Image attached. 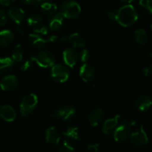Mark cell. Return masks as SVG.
<instances>
[{"instance_id": "6da1fadb", "label": "cell", "mask_w": 152, "mask_h": 152, "mask_svg": "<svg viewBox=\"0 0 152 152\" xmlns=\"http://www.w3.org/2000/svg\"><path fill=\"white\" fill-rule=\"evenodd\" d=\"M138 19L137 11L132 4H126L117 11L116 22L123 27L133 25Z\"/></svg>"}, {"instance_id": "7a4b0ae2", "label": "cell", "mask_w": 152, "mask_h": 152, "mask_svg": "<svg viewBox=\"0 0 152 152\" xmlns=\"http://www.w3.org/2000/svg\"><path fill=\"white\" fill-rule=\"evenodd\" d=\"M38 96L36 94L30 93L22 99L19 105L20 113L23 117L29 116L36 109L38 104Z\"/></svg>"}, {"instance_id": "3957f363", "label": "cell", "mask_w": 152, "mask_h": 152, "mask_svg": "<svg viewBox=\"0 0 152 152\" xmlns=\"http://www.w3.org/2000/svg\"><path fill=\"white\" fill-rule=\"evenodd\" d=\"M60 13L67 19H75L81 13V7L77 1L66 0L61 4Z\"/></svg>"}, {"instance_id": "277c9868", "label": "cell", "mask_w": 152, "mask_h": 152, "mask_svg": "<svg viewBox=\"0 0 152 152\" xmlns=\"http://www.w3.org/2000/svg\"><path fill=\"white\" fill-rule=\"evenodd\" d=\"M50 76L57 83H65L68 80L70 76L68 67L62 63H55L51 67Z\"/></svg>"}, {"instance_id": "5b68a950", "label": "cell", "mask_w": 152, "mask_h": 152, "mask_svg": "<svg viewBox=\"0 0 152 152\" xmlns=\"http://www.w3.org/2000/svg\"><path fill=\"white\" fill-rule=\"evenodd\" d=\"M34 58L36 63L42 68L52 67L56 63V58L54 55L51 52H48V51L41 52Z\"/></svg>"}, {"instance_id": "8992f818", "label": "cell", "mask_w": 152, "mask_h": 152, "mask_svg": "<svg viewBox=\"0 0 152 152\" xmlns=\"http://www.w3.org/2000/svg\"><path fill=\"white\" fill-rule=\"evenodd\" d=\"M129 137L132 144L137 147L145 145L148 142V134L145 132L142 125H141L137 130L131 133Z\"/></svg>"}, {"instance_id": "52a82bcc", "label": "cell", "mask_w": 152, "mask_h": 152, "mask_svg": "<svg viewBox=\"0 0 152 152\" xmlns=\"http://www.w3.org/2000/svg\"><path fill=\"white\" fill-rule=\"evenodd\" d=\"M77 114V110L73 106H65L53 110L50 116L53 118L62 119L64 121L71 120Z\"/></svg>"}, {"instance_id": "ba28073f", "label": "cell", "mask_w": 152, "mask_h": 152, "mask_svg": "<svg viewBox=\"0 0 152 152\" xmlns=\"http://www.w3.org/2000/svg\"><path fill=\"white\" fill-rule=\"evenodd\" d=\"M19 84V80L14 75H8L4 76L0 80V87L2 90L10 92L16 89Z\"/></svg>"}, {"instance_id": "9c48e42d", "label": "cell", "mask_w": 152, "mask_h": 152, "mask_svg": "<svg viewBox=\"0 0 152 152\" xmlns=\"http://www.w3.org/2000/svg\"><path fill=\"white\" fill-rule=\"evenodd\" d=\"M62 58L65 66L74 68L78 61V54L74 48H68L62 52Z\"/></svg>"}, {"instance_id": "30bf717a", "label": "cell", "mask_w": 152, "mask_h": 152, "mask_svg": "<svg viewBox=\"0 0 152 152\" xmlns=\"http://www.w3.org/2000/svg\"><path fill=\"white\" fill-rule=\"evenodd\" d=\"M131 134V128L123 123L119 124L113 132V137L116 142L126 141Z\"/></svg>"}, {"instance_id": "8fae6325", "label": "cell", "mask_w": 152, "mask_h": 152, "mask_svg": "<svg viewBox=\"0 0 152 152\" xmlns=\"http://www.w3.org/2000/svg\"><path fill=\"white\" fill-rule=\"evenodd\" d=\"M79 75L82 80L85 82H90L94 78L95 69L91 64L84 63L81 66L79 71Z\"/></svg>"}, {"instance_id": "7c38bea8", "label": "cell", "mask_w": 152, "mask_h": 152, "mask_svg": "<svg viewBox=\"0 0 152 152\" xmlns=\"http://www.w3.org/2000/svg\"><path fill=\"white\" fill-rule=\"evenodd\" d=\"M120 119V115H115L114 117L107 119L104 122L103 125H102V133H103L104 134H105V135H109L111 133L114 132V130L116 129V128L118 126Z\"/></svg>"}, {"instance_id": "4fadbf2b", "label": "cell", "mask_w": 152, "mask_h": 152, "mask_svg": "<svg viewBox=\"0 0 152 152\" xmlns=\"http://www.w3.org/2000/svg\"><path fill=\"white\" fill-rule=\"evenodd\" d=\"M0 116L3 120L7 122H12L16 119V113L12 106L5 104L0 108Z\"/></svg>"}, {"instance_id": "5bb4252c", "label": "cell", "mask_w": 152, "mask_h": 152, "mask_svg": "<svg viewBox=\"0 0 152 152\" xmlns=\"http://www.w3.org/2000/svg\"><path fill=\"white\" fill-rule=\"evenodd\" d=\"M61 41H68L72 44L74 48L84 47L86 46V40L79 33H73L70 34L68 37H62Z\"/></svg>"}, {"instance_id": "9a60e30c", "label": "cell", "mask_w": 152, "mask_h": 152, "mask_svg": "<svg viewBox=\"0 0 152 152\" xmlns=\"http://www.w3.org/2000/svg\"><path fill=\"white\" fill-rule=\"evenodd\" d=\"M151 106V98L146 95H139L135 100V107L140 111H146Z\"/></svg>"}, {"instance_id": "2e32d148", "label": "cell", "mask_w": 152, "mask_h": 152, "mask_svg": "<svg viewBox=\"0 0 152 152\" xmlns=\"http://www.w3.org/2000/svg\"><path fill=\"white\" fill-rule=\"evenodd\" d=\"M64 19L65 17L60 12L50 16L48 21L49 29L51 31H56L60 29L63 25Z\"/></svg>"}, {"instance_id": "e0dca14e", "label": "cell", "mask_w": 152, "mask_h": 152, "mask_svg": "<svg viewBox=\"0 0 152 152\" xmlns=\"http://www.w3.org/2000/svg\"><path fill=\"white\" fill-rule=\"evenodd\" d=\"M104 116V111L102 108H96L88 115V122L91 126L96 127L99 125Z\"/></svg>"}, {"instance_id": "ac0fdd59", "label": "cell", "mask_w": 152, "mask_h": 152, "mask_svg": "<svg viewBox=\"0 0 152 152\" xmlns=\"http://www.w3.org/2000/svg\"><path fill=\"white\" fill-rule=\"evenodd\" d=\"M45 140L49 144H58L60 141V135L57 128L53 126L48 128L45 133Z\"/></svg>"}, {"instance_id": "d6986e66", "label": "cell", "mask_w": 152, "mask_h": 152, "mask_svg": "<svg viewBox=\"0 0 152 152\" xmlns=\"http://www.w3.org/2000/svg\"><path fill=\"white\" fill-rule=\"evenodd\" d=\"M8 15L12 20L17 25L22 22L25 18V11L19 7H13L9 10Z\"/></svg>"}, {"instance_id": "ffe728a7", "label": "cell", "mask_w": 152, "mask_h": 152, "mask_svg": "<svg viewBox=\"0 0 152 152\" xmlns=\"http://www.w3.org/2000/svg\"><path fill=\"white\" fill-rule=\"evenodd\" d=\"M28 40H29L31 44L36 49H42L49 43L48 39H45L41 35L37 34H30L28 35Z\"/></svg>"}, {"instance_id": "44dd1931", "label": "cell", "mask_w": 152, "mask_h": 152, "mask_svg": "<svg viewBox=\"0 0 152 152\" xmlns=\"http://www.w3.org/2000/svg\"><path fill=\"white\" fill-rule=\"evenodd\" d=\"M14 40V34L10 30H2L0 31V46H8Z\"/></svg>"}, {"instance_id": "7402d4cb", "label": "cell", "mask_w": 152, "mask_h": 152, "mask_svg": "<svg viewBox=\"0 0 152 152\" xmlns=\"http://www.w3.org/2000/svg\"><path fill=\"white\" fill-rule=\"evenodd\" d=\"M62 134L67 138L72 139L79 140L81 139L80 130L76 126H68L65 128V130L62 132Z\"/></svg>"}, {"instance_id": "603a6c76", "label": "cell", "mask_w": 152, "mask_h": 152, "mask_svg": "<svg viewBox=\"0 0 152 152\" xmlns=\"http://www.w3.org/2000/svg\"><path fill=\"white\" fill-rule=\"evenodd\" d=\"M13 61L9 57L0 58V73H5L10 71L13 67Z\"/></svg>"}, {"instance_id": "cb8c5ba5", "label": "cell", "mask_w": 152, "mask_h": 152, "mask_svg": "<svg viewBox=\"0 0 152 152\" xmlns=\"http://www.w3.org/2000/svg\"><path fill=\"white\" fill-rule=\"evenodd\" d=\"M134 37L136 41L140 45H145L148 42V33L142 28H139L134 32Z\"/></svg>"}, {"instance_id": "d4e9b609", "label": "cell", "mask_w": 152, "mask_h": 152, "mask_svg": "<svg viewBox=\"0 0 152 152\" xmlns=\"http://www.w3.org/2000/svg\"><path fill=\"white\" fill-rule=\"evenodd\" d=\"M139 10L144 15L152 14V0H140Z\"/></svg>"}, {"instance_id": "484cf974", "label": "cell", "mask_w": 152, "mask_h": 152, "mask_svg": "<svg viewBox=\"0 0 152 152\" xmlns=\"http://www.w3.org/2000/svg\"><path fill=\"white\" fill-rule=\"evenodd\" d=\"M41 9L45 14L52 16V15L56 13V10H57V6L55 3L45 1V2L42 4Z\"/></svg>"}, {"instance_id": "4316f807", "label": "cell", "mask_w": 152, "mask_h": 152, "mask_svg": "<svg viewBox=\"0 0 152 152\" xmlns=\"http://www.w3.org/2000/svg\"><path fill=\"white\" fill-rule=\"evenodd\" d=\"M23 54H24V49L23 47L21 44H17L15 46L14 49H13V52H12V60L13 62L19 63L22 61L23 58Z\"/></svg>"}, {"instance_id": "83f0119b", "label": "cell", "mask_w": 152, "mask_h": 152, "mask_svg": "<svg viewBox=\"0 0 152 152\" xmlns=\"http://www.w3.org/2000/svg\"><path fill=\"white\" fill-rule=\"evenodd\" d=\"M43 17L41 14L38 13H34L30 15L28 18H27V23L29 26H36V25H39L42 21Z\"/></svg>"}, {"instance_id": "f1b7e54d", "label": "cell", "mask_w": 152, "mask_h": 152, "mask_svg": "<svg viewBox=\"0 0 152 152\" xmlns=\"http://www.w3.org/2000/svg\"><path fill=\"white\" fill-rule=\"evenodd\" d=\"M59 151L60 152H76L75 149L73 147L72 145L68 141L64 140L59 147Z\"/></svg>"}, {"instance_id": "f546056e", "label": "cell", "mask_w": 152, "mask_h": 152, "mask_svg": "<svg viewBox=\"0 0 152 152\" xmlns=\"http://www.w3.org/2000/svg\"><path fill=\"white\" fill-rule=\"evenodd\" d=\"M34 31L35 34H39V35H46L48 32V28L45 25L40 23L34 27Z\"/></svg>"}, {"instance_id": "4dcf8cb0", "label": "cell", "mask_w": 152, "mask_h": 152, "mask_svg": "<svg viewBox=\"0 0 152 152\" xmlns=\"http://www.w3.org/2000/svg\"><path fill=\"white\" fill-rule=\"evenodd\" d=\"M35 63L34 61V57H30L28 60L25 61V62L22 63V65L21 66V70L22 71H27V70H29L32 67L33 64Z\"/></svg>"}, {"instance_id": "1f68e13d", "label": "cell", "mask_w": 152, "mask_h": 152, "mask_svg": "<svg viewBox=\"0 0 152 152\" xmlns=\"http://www.w3.org/2000/svg\"><path fill=\"white\" fill-rule=\"evenodd\" d=\"M91 58V52L88 49H83L80 55V59L82 62L86 63Z\"/></svg>"}, {"instance_id": "d6a6232c", "label": "cell", "mask_w": 152, "mask_h": 152, "mask_svg": "<svg viewBox=\"0 0 152 152\" xmlns=\"http://www.w3.org/2000/svg\"><path fill=\"white\" fill-rule=\"evenodd\" d=\"M88 152H100L101 148L98 143H91L89 144L87 147Z\"/></svg>"}, {"instance_id": "836d02e7", "label": "cell", "mask_w": 152, "mask_h": 152, "mask_svg": "<svg viewBox=\"0 0 152 152\" xmlns=\"http://www.w3.org/2000/svg\"><path fill=\"white\" fill-rule=\"evenodd\" d=\"M121 123L125 124V125L129 126L130 128H132V127L135 126V125H136V121L134 119H132V118H125V119H122Z\"/></svg>"}, {"instance_id": "e575fe53", "label": "cell", "mask_w": 152, "mask_h": 152, "mask_svg": "<svg viewBox=\"0 0 152 152\" xmlns=\"http://www.w3.org/2000/svg\"><path fill=\"white\" fill-rule=\"evenodd\" d=\"M142 74L146 77L152 75V64H149L143 67L142 69Z\"/></svg>"}, {"instance_id": "d590c367", "label": "cell", "mask_w": 152, "mask_h": 152, "mask_svg": "<svg viewBox=\"0 0 152 152\" xmlns=\"http://www.w3.org/2000/svg\"><path fill=\"white\" fill-rule=\"evenodd\" d=\"M7 21V17L6 13L2 10H0V26H4L6 25Z\"/></svg>"}, {"instance_id": "8d00e7d4", "label": "cell", "mask_w": 152, "mask_h": 152, "mask_svg": "<svg viewBox=\"0 0 152 152\" xmlns=\"http://www.w3.org/2000/svg\"><path fill=\"white\" fill-rule=\"evenodd\" d=\"M22 3L27 5H31V6H37L41 2V0H22Z\"/></svg>"}, {"instance_id": "74e56055", "label": "cell", "mask_w": 152, "mask_h": 152, "mask_svg": "<svg viewBox=\"0 0 152 152\" xmlns=\"http://www.w3.org/2000/svg\"><path fill=\"white\" fill-rule=\"evenodd\" d=\"M108 16L111 20L116 21V17H117V11L114 9H110L108 11Z\"/></svg>"}, {"instance_id": "f35d334b", "label": "cell", "mask_w": 152, "mask_h": 152, "mask_svg": "<svg viewBox=\"0 0 152 152\" xmlns=\"http://www.w3.org/2000/svg\"><path fill=\"white\" fill-rule=\"evenodd\" d=\"M17 32L19 33L20 35H23V34H25V32H26V28H25V27L24 26V25L19 24V25H18L17 27Z\"/></svg>"}, {"instance_id": "ab89813d", "label": "cell", "mask_w": 152, "mask_h": 152, "mask_svg": "<svg viewBox=\"0 0 152 152\" xmlns=\"http://www.w3.org/2000/svg\"><path fill=\"white\" fill-rule=\"evenodd\" d=\"M16 0H0V4L3 6H9L13 4Z\"/></svg>"}, {"instance_id": "60d3db41", "label": "cell", "mask_w": 152, "mask_h": 152, "mask_svg": "<svg viewBox=\"0 0 152 152\" xmlns=\"http://www.w3.org/2000/svg\"><path fill=\"white\" fill-rule=\"evenodd\" d=\"M120 1H123V2H124V3H131V2H132L134 0H120Z\"/></svg>"}, {"instance_id": "b9f144b4", "label": "cell", "mask_w": 152, "mask_h": 152, "mask_svg": "<svg viewBox=\"0 0 152 152\" xmlns=\"http://www.w3.org/2000/svg\"><path fill=\"white\" fill-rule=\"evenodd\" d=\"M149 56L151 57V58H152V50L151 51V52H150V53H149Z\"/></svg>"}, {"instance_id": "7bdbcfd3", "label": "cell", "mask_w": 152, "mask_h": 152, "mask_svg": "<svg viewBox=\"0 0 152 152\" xmlns=\"http://www.w3.org/2000/svg\"><path fill=\"white\" fill-rule=\"evenodd\" d=\"M76 152H86L84 151H76Z\"/></svg>"}, {"instance_id": "ee69618b", "label": "cell", "mask_w": 152, "mask_h": 152, "mask_svg": "<svg viewBox=\"0 0 152 152\" xmlns=\"http://www.w3.org/2000/svg\"><path fill=\"white\" fill-rule=\"evenodd\" d=\"M151 35H152V25H151Z\"/></svg>"}, {"instance_id": "f6af8a7d", "label": "cell", "mask_w": 152, "mask_h": 152, "mask_svg": "<svg viewBox=\"0 0 152 152\" xmlns=\"http://www.w3.org/2000/svg\"><path fill=\"white\" fill-rule=\"evenodd\" d=\"M41 1H45V0H41Z\"/></svg>"}, {"instance_id": "bcb514c9", "label": "cell", "mask_w": 152, "mask_h": 152, "mask_svg": "<svg viewBox=\"0 0 152 152\" xmlns=\"http://www.w3.org/2000/svg\"><path fill=\"white\" fill-rule=\"evenodd\" d=\"M151 101H152V98H151Z\"/></svg>"}]
</instances>
